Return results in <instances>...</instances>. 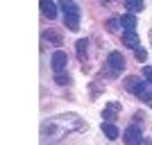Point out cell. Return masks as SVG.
<instances>
[{"mask_svg":"<svg viewBox=\"0 0 152 145\" xmlns=\"http://www.w3.org/2000/svg\"><path fill=\"white\" fill-rule=\"evenodd\" d=\"M118 25H121V18H118V16H114V18H111V20L107 23V27H109V30H118Z\"/></svg>","mask_w":152,"mask_h":145,"instance_id":"cell-17","label":"cell"},{"mask_svg":"<svg viewBox=\"0 0 152 145\" xmlns=\"http://www.w3.org/2000/svg\"><path fill=\"white\" fill-rule=\"evenodd\" d=\"M55 82H57V84H61V86H66V84L70 82V77L66 75V70H64V73H57V75H55Z\"/></svg>","mask_w":152,"mask_h":145,"instance_id":"cell-16","label":"cell"},{"mask_svg":"<svg viewBox=\"0 0 152 145\" xmlns=\"http://www.w3.org/2000/svg\"><path fill=\"white\" fill-rule=\"evenodd\" d=\"M148 59V52L143 50V48H139V50H136V61H145Z\"/></svg>","mask_w":152,"mask_h":145,"instance_id":"cell-18","label":"cell"},{"mask_svg":"<svg viewBox=\"0 0 152 145\" xmlns=\"http://www.w3.org/2000/svg\"><path fill=\"white\" fill-rule=\"evenodd\" d=\"M64 20H66L68 30H77L80 27V16H64Z\"/></svg>","mask_w":152,"mask_h":145,"instance_id":"cell-15","label":"cell"},{"mask_svg":"<svg viewBox=\"0 0 152 145\" xmlns=\"http://www.w3.org/2000/svg\"><path fill=\"white\" fill-rule=\"evenodd\" d=\"M150 41H152V32H150Z\"/></svg>","mask_w":152,"mask_h":145,"instance_id":"cell-22","label":"cell"},{"mask_svg":"<svg viewBox=\"0 0 152 145\" xmlns=\"http://www.w3.org/2000/svg\"><path fill=\"white\" fill-rule=\"evenodd\" d=\"M141 145H150V141H145V143H141Z\"/></svg>","mask_w":152,"mask_h":145,"instance_id":"cell-21","label":"cell"},{"mask_svg":"<svg viewBox=\"0 0 152 145\" xmlns=\"http://www.w3.org/2000/svg\"><path fill=\"white\" fill-rule=\"evenodd\" d=\"M73 129H80V132H84L86 129V125H84L82 118H77V116H59V118L55 120H48L43 125V134L45 136H55V138H59V136H64L66 132H73Z\"/></svg>","mask_w":152,"mask_h":145,"instance_id":"cell-1","label":"cell"},{"mask_svg":"<svg viewBox=\"0 0 152 145\" xmlns=\"http://www.w3.org/2000/svg\"><path fill=\"white\" fill-rule=\"evenodd\" d=\"M118 111H121V104H118V102H111V104H107V107L102 109V118H104V122H111V120L118 116Z\"/></svg>","mask_w":152,"mask_h":145,"instance_id":"cell-6","label":"cell"},{"mask_svg":"<svg viewBox=\"0 0 152 145\" xmlns=\"http://www.w3.org/2000/svg\"><path fill=\"white\" fill-rule=\"evenodd\" d=\"M41 12H43V16L45 18H57V5H55V2H50V0H41Z\"/></svg>","mask_w":152,"mask_h":145,"instance_id":"cell-7","label":"cell"},{"mask_svg":"<svg viewBox=\"0 0 152 145\" xmlns=\"http://www.w3.org/2000/svg\"><path fill=\"white\" fill-rule=\"evenodd\" d=\"M107 66L111 68V77H116L118 73H123V68H125V59H123L121 52H109V59H107Z\"/></svg>","mask_w":152,"mask_h":145,"instance_id":"cell-2","label":"cell"},{"mask_svg":"<svg viewBox=\"0 0 152 145\" xmlns=\"http://www.w3.org/2000/svg\"><path fill=\"white\" fill-rule=\"evenodd\" d=\"M102 134H104L107 138H111V141H114L116 136H118V129H116V125H114V122H102Z\"/></svg>","mask_w":152,"mask_h":145,"instance_id":"cell-10","label":"cell"},{"mask_svg":"<svg viewBox=\"0 0 152 145\" xmlns=\"http://www.w3.org/2000/svg\"><path fill=\"white\" fill-rule=\"evenodd\" d=\"M123 43H125L127 48L139 50V34H136V32H125V34H123Z\"/></svg>","mask_w":152,"mask_h":145,"instance_id":"cell-8","label":"cell"},{"mask_svg":"<svg viewBox=\"0 0 152 145\" xmlns=\"http://www.w3.org/2000/svg\"><path fill=\"white\" fill-rule=\"evenodd\" d=\"M143 77L152 84V68H148V66H145V68H143Z\"/></svg>","mask_w":152,"mask_h":145,"instance_id":"cell-19","label":"cell"},{"mask_svg":"<svg viewBox=\"0 0 152 145\" xmlns=\"http://www.w3.org/2000/svg\"><path fill=\"white\" fill-rule=\"evenodd\" d=\"M148 107H150V109H152V98H150V100H148Z\"/></svg>","mask_w":152,"mask_h":145,"instance_id":"cell-20","label":"cell"},{"mask_svg":"<svg viewBox=\"0 0 152 145\" xmlns=\"http://www.w3.org/2000/svg\"><path fill=\"white\" fill-rule=\"evenodd\" d=\"M66 61H68V57H66V52H55V55H52V70H55V75H57V73H64V68H66Z\"/></svg>","mask_w":152,"mask_h":145,"instance_id":"cell-5","label":"cell"},{"mask_svg":"<svg viewBox=\"0 0 152 145\" xmlns=\"http://www.w3.org/2000/svg\"><path fill=\"white\" fill-rule=\"evenodd\" d=\"M61 9L66 16H80V7L75 2H61Z\"/></svg>","mask_w":152,"mask_h":145,"instance_id":"cell-11","label":"cell"},{"mask_svg":"<svg viewBox=\"0 0 152 145\" xmlns=\"http://www.w3.org/2000/svg\"><path fill=\"white\" fill-rule=\"evenodd\" d=\"M43 36L48 39V41H52V43H57V45H61V34H59V32H52V30H45L43 32Z\"/></svg>","mask_w":152,"mask_h":145,"instance_id":"cell-13","label":"cell"},{"mask_svg":"<svg viewBox=\"0 0 152 145\" xmlns=\"http://www.w3.org/2000/svg\"><path fill=\"white\" fill-rule=\"evenodd\" d=\"M121 25L125 27V32H134V27H136L134 14H125V16H121Z\"/></svg>","mask_w":152,"mask_h":145,"instance_id":"cell-9","label":"cell"},{"mask_svg":"<svg viewBox=\"0 0 152 145\" xmlns=\"http://www.w3.org/2000/svg\"><path fill=\"white\" fill-rule=\"evenodd\" d=\"M123 138H125V145H141V143H143V132H141V127L132 125V127H127V129H125Z\"/></svg>","mask_w":152,"mask_h":145,"instance_id":"cell-3","label":"cell"},{"mask_svg":"<svg viewBox=\"0 0 152 145\" xmlns=\"http://www.w3.org/2000/svg\"><path fill=\"white\" fill-rule=\"evenodd\" d=\"M143 2H141V0H125V9L129 14H134V12H141V9H143Z\"/></svg>","mask_w":152,"mask_h":145,"instance_id":"cell-12","label":"cell"},{"mask_svg":"<svg viewBox=\"0 0 152 145\" xmlns=\"http://www.w3.org/2000/svg\"><path fill=\"white\" fill-rule=\"evenodd\" d=\"M136 98H141V100H150L152 98V86H150V82H139L136 86H134V91H132Z\"/></svg>","mask_w":152,"mask_h":145,"instance_id":"cell-4","label":"cell"},{"mask_svg":"<svg viewBox=\"0 0 152 145\" xmlns=\"http://www.w3.org/2000/svg\"><path fill=\"white\" fill-rule=\"evenodd\" d=\"M86 48H89V41H86V39H80V41H77V55H80V59H86Z\"/></svg>","mask_w":152,"mask_h":145,"instance_id":"cell-14","label":"cell"}]
</instances>
